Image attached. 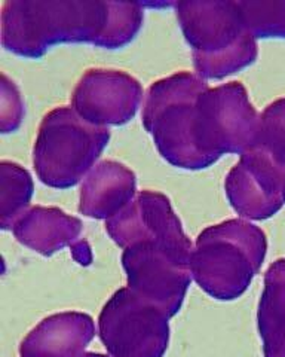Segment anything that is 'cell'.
Returning <instances> with one entry per match:
<instances>
[{
	"label": "cell",
	"mask_w": 285,
	"mask_h": 357,
	"mask_svg": "<svg viewBox=\"0 0 285 357\" xmlns=\"http://www.w3.org/2000/svg\"><path fill=\"white\" fill-rule=\"evenodd\" d=\"M285 172V98H278L260 114L254 146ZM251 148V149H253Z\"/></svg>",
	"instance_id": "e0dca14e"
},
{
	"label": "cell",
	"mask_w": 285,
	"mask_h": 357,
	"mask_svg": "<svg viewBox=\"0 0 285 357\" xmlns=\"http://www.w3.org/2000/svg\"><path fill=\"white\" fill-rule=\"evenodd\" d=\"M238 5L247 29L256 39H285V0H247Z\"/></svg>",
	"instance_id": "2e32d148"
},
{
	"label": "cell",
	"mask_w": 285,
	"mask_h": 357,
	"mask_svg": "<svg viewBox=\"0 0 285 357\" xmlns=\"http://www.w3.org/2000/svg\"><path fill=\"white\" fill-rule=\"evenodd\" d=\"M106 231L124 249L137 241H152L192 259V243L170 199L158 191H140L120 213L106 220Z\"/></svg>",
	"instance_id": "ba28073f"
},
{
	"label": "cell",
	"mask_w": 285,
	"mask_h": 357,
	"mask_svg": "<svg viewBox=\"0 0 285 357\" xmlns=\"http://www.w3.org/2000/svg\"><path fill=\"white\" fill-rule=\"evenodd\" d=\"M82 220L58 207L33 206L14 223L15 238L42 255L74 245L82 234Z\"/></svg>",
	"instance_id": "4fadbf2b"
},
{
	"label": "cell",
	"mask_w": 285,
	"mask_h": 357,
	"mask_svg": "<svg viewBox=\"0 0 285 357\" xmlns=\"http://www.w3.org/2000/svg\"><path fill=\"white\" fill-rule=\"evenodd\" d=\"M259 124L260 114L241 82L204 89L193 114V143L204 169L226 153L243 155L253 148Z\"/></svg>",
	"instance_id": "8992f818"
},
{
	"label": "cell",
	"mask_w": 285,
	"mask_h": 357,
	"mask_svg": "<svg viewBox=\"0 0 285 357\" xmlns=\"http://www.w3.org/2000/svg\"><path fill=\"white\" fill-rule=\"evenodd\" d=\"M260 328L272 342L285 344V259L270 266L260 304Z\"/></svg>",
	"instance_id": "9a60e30c"
},
{
	"label": "cell",
	"mask_w": 285,
	"mask_h": 357,
	"mask_svg": "<svg viewBox=\"0 0 285 357\" xmlns=\"http://www.w3.org/2000/svg\"><path fill=\"white\" fill-rule=\"evenodd\" d=\"M100 326L106 342L122 350H153L165 342L168 332L162 312L127 289L106 305Z\"/></svg>",
	"instance_id": "8fae6325"
},
{
	"label": "cell",
	"mask_w": 285,
	"mask_h": 357,
	"mask_svg": "<svg viewBox=\"0 0 285 357\" xmlns=\"http://www.w3.org/2000/svg\"><path fill=\"white\" fill-rule=\"evenodd\" d=\"M24 116V103L17 85L2 73V109H0V130L15 131Z\"/></svg>",
	"instance_id": "ac0fdd59"
},
{
	"label": "cell",
	"mask_w": 285,
	"mask_h": 357,
	"mask_svg": "<svg viewBox=\"0 0 285 357\" xmlns=\"http://www.w3.org/2000/svg\"><path fill=\"white\" fill-rule=\"evenodd\" d=\"M108 140V128L88 124L72 106H58L40 122L33 167L47 186L72 188L94 169Z\"/></svg>",
	"instance_id": "277c9868"
},
{
	"label": "cell",
	"mask_w": 285,
	"mask_h": 357,
	"mask_svg": "<svg viewBox=\"0 0 285 357\" xmlns=\"http://www.w3.org/2000/svg\"><path fill=\"white\" fill-rule=\"evenodd\" d=\"M265 253V232L244 219H227L200 234L190 262L208 294L232 299L244 292Z\"/></svg>",
	"instance_id": "3957f363"
},
{
	"label": "cell",
	"mask_w": 285,
	"mask_h": 357,
	"mask_svg": "<svg viewBox=\"0 0 285 357\" xmlns=\"http://www.w3.org/2000/svg\"><path fill=\"white\" fill-rule=\"evenodd\" d=\"M137 195V177L122 162L106 160L88 173L81 186L79 211L92 219L108 220Z\"/></svg>",
	"instance_id": "7c38bea8"
},
{
	"label": "cell",
	"mask_w": 285,
	"mask_h": 357,
	"mask_svg": "<svg viewBox=\"0 0 285 357\" xmlns=\"http://www.w3.org/2000/svg\"><path fill=\"white\" fill-rule=\"evenodd\" d=\"M122 261L131 286L168 314L179 310L189 284V258L158 243L137 241L125 248Z\"/></svg>",
	"instance_id": "9c48e42d"
},
{
	"label": "cell",
	"mask_w": 285,
	"mask_h": 357,
	"mask_svg": "<svg viewBox=\"0 0 285 357\" xmlns=\"http://www.w3.org/2000/svg\"><path fill=\"white\" fill-rule=\"evenodd\" d=\"M142 86L127 72L88 69L76 84L70 103L88 124L107 128L133 119L142 102Z\"/></svg>",
	"instance_id": "52a82bcc"
},
{
	"label": "cell",
	"mask_w": 285,
	"mask_h": 357,
	"mask_svg": "<svg viewBox=\"0 0 285 357\" xmlns=\"http://www.w3.org/2000/svg\"><path fill=\"white\" fill-rule=\"evenodd\" d=\"M174 6L192 48L196 75L204 81L222 79L256 61L257 42L245 26L238 2L183 0Z\"/></svg>",
	"instance_id": "7a4b0ae2"
},
{
	"label": "cell",
	"mask_w": 285,
	"mask_h": 357,
	"mask_svg": "<svg viewBox=\"0 0 285 357\" xmlns=\"http://www.w3.org/2000/svg\"><path fill=\"white\" fill-rule=\"evenodd\" d=\"M285 172L268 155L253 148L226 176L225 191L239 216L265 220L277 215L284 204Z\"/></svg>",
	"instance_id": "30bf717a"
},
{
	"label": "cell",
	"mask_w": 285,
	"mask_h": 357,
	"mask_svg": "<svg viewBox=\"0 0 285 357\" xmlns=\"http://www.w3.org/2000/svg\"><path fill=\"white\" fill-rule=\"evenodd\" d=\"M282 195H284V203H285V182H284V191H282Z\"/></svg>",
	"instance_id": "d6986e66"
},
{
	"label": "cell",
	"mask_w": 285,
	"mask_h": 357,
	"mask_svg": "<svg viewBox=\"0 0 285 357\" xmlns=\"http://www.w3.org/2000/svg\"><path fill=\"white\" fill-rule=\"evenodd\" d=\"M206 81L190 72H177L153 82L142 106V127L170 164L186 170H202L193 143V114Z\"/></svg>",
	"instance_id": "5b68a950"
},
{
	"label": "cell",
	"mask_w": 285,
	"mask_h": 357,
	"mask_svg": "<svg viewBox=\"0 0 285 357\" xmlns=\"http://www.w3.org/2000/svg\"><path fill=\"white\" fill-rule=\"evenodd\" d=\"M35 183L30 173L17 162H0V227L13 229L17 219L30 208Z\"/></svg>",
	"instance_id": "5bb4252c"
},
{
	"label": "cell",
	"mask_w": 285,
	"mask_h": 357,
	"mask_svg": "<svg viewBox=\"0 0 285 357\" xmlns=\"http://www.w3.org/2000/svg\"><path fill=\"white\" fill-rule=\"evenodd\" d=\"M142 3L100 0H8L2 6V45L39 59L58 43H92L117 50L142 26Z\"/></svg>",
	"instance_id": "6da1fadb"
}]
</instances>
